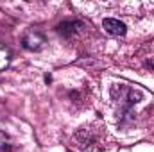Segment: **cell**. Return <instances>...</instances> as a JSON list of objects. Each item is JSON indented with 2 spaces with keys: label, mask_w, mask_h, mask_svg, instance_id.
<instances>
[{
  "label": "cell",
  "mask_w": 154,
  "mask_h": 152,
  "mask_svg": "<svg viewBox=\"0 0 154 152\" xmlns=\"http://www.w3.org/2000/svg\"><path fill=\"white\" fill-rule=\"evenodd\" d=\"M43 43H45V38H43L39 32H36V31H29V32H25V36L22 38V45H23V48L32 50V52L41 50Z\"/></svg>",
  "instance_id": "obj_1"
},
{
  "label": "cell",
  "mask_w": 154,
  "mask_h": 152,
  "mask_svg": "<svg viewBox=\"0 0 154 152\" xmlns=\"http://www.w3.org/2000/svg\"><path fill=\"white\" fill-rule=\"evenodd\" d=\"M102 27L108 34L111 36H124L125 34V23H122L120 20L116 18H104L102 22Z\"/></svg>",
  "instance_id": "obj_2"
},
{
  "label": "cell",
  "mask_w": 154,
  "mask_h": 152,
  "mask_svg": "<svg viewBox=\"0 0 154 152\" xmlns=\"http://www.w3.org/2000/svg\"><path fill=\"white\" fill-rule=\"evenodd\" d=\"M82 27V23L81 22H77V20H72V22H63L59 27H57V31H59V34H63V36H66V38H70L72 34H75L77 31Z\"/></svg>",
  "instance_id": "obj_3"
},
{
  "label": "cell",
  "mask_w": 154,
  "mask_h": 152,
  "mask_svg": "<svg viewBox=\"0 0 154 152\" xmlns=\"http://www.w3.org/2000/svg\"><path fill=\"white\" fill-rule=\"evenodd\" d=\"M9 61H11V52L5 45L0 43V72L9 66Z\"/></svg>",
  "instance_id": "obj_4"
},
{
  "label": "cell",
  "mask_w": 154,
  "mask_h": 152,
  "mask_svg": "<svg viewBox=\"0 0 154 152\" xmlns=\"http://www.w3.org/2000/svg\"><path fill=\"white\" fill-rule=\"evenodd\" d=\"M13 150V143H11V138L0 131V152H11Z\"/></svg>",
  "instance_id": "obj_5"
}]
</instances>
